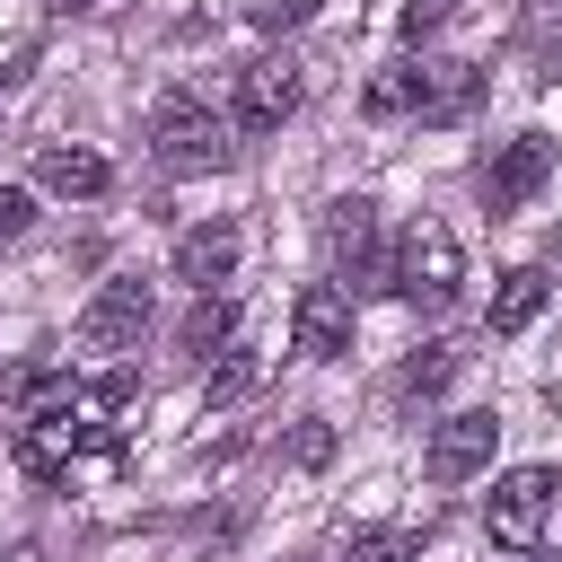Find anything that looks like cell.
<instances>
[{"instance_id": "cell-5", "label": "cell", "mask_w": 562, "mask_h": 562, "mask_svg": "<svg viewBox=\"0 0 562 562\" xmlns=\"http://www.w3.org/2000/svg\"><path fill=\"white\" fill-rule=\"evenodd\" d=\"M492 448H501V413H492V404L439 413L430 439H422V474H430V483H474V474H492Z\"/></svg>"}, {"instance_id": "cell-6", "label": "cell", "mask_w": 562, "mask_h": 562, "mask_svg": "<svg viewBox=\"0 0 562 562\" xmlns=\"http://www.w3.org/2000/svg\"><path fill=\"white\" fill-rule=\"evenodd\" d=\"M553 158H562V140H553V132H509V140L492 149V167H483V211H492V220H509L518 202H536V193H544V176H553Z\"/></svg>"}, {"instance_id": "cell-1", "label": "cell", "mask_w": 562, "mask_h": 562, "mask_svg": "<svg viewBox=\"0 0 562 562\" xmlns=\"http://www.w3.org/2000/svg\"><path fill=\"white\" fill-rule=\"evenodd\" d=\"M316 255H325V281H342V290H369V281L395 272V246H378V202H369V193L325 202V220H316Z\"/></svg>"}, {"instance_id": "cell-17", "label": "cell", "mask_w": 562, "mask_h": 562, "mask_svg": "<svg viewBox=\"0 0 562 562\" xmlns=\"http://www.w3.org/2000/svg\"><path fill=\"white\" fill-rule=\"evenodd\" d=\"M413 97H422V61H386V70L360 88V114H369V123H404Z\"/></svg>"}, {"instance_id": "cell-25", "label": "cell", "mask_w": 562, "mask_h": 562, "mask_svg": "<svg viewBox=\"0 0 562 562\" xmlns=\"http://www.w3.org/2000/svg\"><path fill=\"white\" fill-rule=\"evenodd\" d=\"M44 9H53V18H88L97 0H44Z\"/></svg>"}, {"instance_id": "cell-21", "label": "cell", "mask_w": 562, "mask_h": 562, "mask_svg": "<svg viewBox=\"0 0 562 562\" xmlns=\"http://www.w3.org/2000/svg\"><path fill=\"white\" fill-rule=\"evenodd\" d=\"M88 395H97V404H105V413H123V404H132V395H140V369H132V360H114V369H105V378H88Z\"/></svg>"}, {"instance_id": "cell-18", "label": "cell", "mask_w": 562, "mask_h": 562, "mask_svg": "<svg viewBox=\"0 0 562 562\" xmlns=\"http://www.w3.org/2000/svg\"><path fill=\"white\" fill-rule=\"evenodd\" d=\"M255 386H263V360H255V351H237V342H228V351H220V360H211V404H246V395H255Z\"/></svg>"}, {"instance_id": "cell-13", "label": "cell", "mask_w": 562, "mask_h": 562, "mask_svg": "<svg viewBox=\"0 0 562 562\" xmlns=\"http://www.w3.org/2000/svg\"><path fill=\"white\" fill-rule=\"evenodd\" d=\"M35 184L61 193V202H97V193L114 184V167H105L97 149H79V140H44V149H35Z\"/></svg>"}, {"instance_id": "cell-8", "label": "cell", "mask_w": 562, "mask_h": 562, "mask_svg": "<svg viewBox=\"0 0 562 562\" xmlns=\"http://www.w3.org/2000/svg\"><path fill=\"white\" fill-rule=\"evenodd\" d=\"M299 97H307V79H299L290 53L246 61V70H237V132H281V123L299 114Z\"/></svg>"}, {"instance_id": "cell-3", "label": "cell", "mask_w": 562, "mask_h": 562, "mask_svg": "<svg viewBox=\"0 0 562 562\" xmlns=\"http://www.w3.org/2000/svg\"><path fill=\"white\" fill-rule=\"evenodd\" d=\"M149 149H158V167L202 176V167H228V123H220L193 88H167V97L149 105Z\"/></svg>"}, {"instance_id": "cell-22", "label": "cell", "mask_w": 562, "mask_h": 562, "mask_svg": "<svg viewBox=\"0 0 562 562\" xmlns=\"http://www.w3.org/2000/svg\"><path fill=\"white\" fill-rule=\"evenodd\" d=\"M246 18H255L263 35H281V26H307V18H316V0H246Z\"/></svg>"}, {"instance_id": "cell-7", "label": "cell", "mask_w": 562, "mask_h": 562, "mask_svg": "<svg viewBox=\"0 0 562 562\" xmlns=\"http://www.w3.org/2000/svg\"><path fill=\"white\" fill-rule=\"evenodd\" d=\"M149 316H158L149 281H140V272H114V281H105V290L79 307V351H140Z\"/></svg>"}, {"instance_id": "cell-24", "label": "cell", "mask_w": 562, "mask_h": 562, "mask_svg": "<svg viewBox=\"0 0 562 562\" xmlns=\"http://www.w3.org/2000/svg\"><path fill=\"white\" fill-rule=\"evenodd\" d=\"M26 228H35V202L18 184H0V237H26Z\"/></svg>"}, {"instance_id": "cell-11", "label": "cell", "mask_w": 562, "mask_h": 562, "mask_svg": "<svg viewBox=\"0 0 562 562\" xmlns=\"http://www.w3.org/2000/svg\"><path fill=\"white\" fill-rule=\"evenodd\" d=\"M237 246H246V237H237V220H202V228H184V237H176V255H167V263H176V281H184V290H220V281L237 272Z\"/></svg>"}, {"instance_id": "cell-12", "label": "cell", "mask_w": 562, "mask_h": 562, "mask_svg": "<svg viewBox=\"0 0 562 562\" xmlns=\"http://www.w3.org/2000/svg\"><path fill=\"white\" fill-rule=\"evenodd\" d=\"M474 97H483V70H474V61H457V53H422V97H413V123H457Z\"/></svg>"}, {"instance_id": "cell-10", "label": "cell", "mask_w": 562, "mask_h": 562, "mask_svg": "<svg viewBox=\"0 0 562 562\" xmlns=\"http://www.w3.org/2000/svg\"><path fill=\"white\" fill-rule=\"evenodd\" d=\"M79 448H114V430H88V422H70V413H26V422H18V465H26L35 483L70 474Z\"/></svg>"}, {"instance_id": "cell-20", "label": "cell", "mask_w": 562, "mask_h": 562, "mask_svg": "<svg viewBox=\"0 0 562 562\" xmlns=\"http://www.w3.org/2000/svg\"><path fill=\"white\" fill-rule=\"evenodd\" d=\"M404 553H413V527H360L342 544V562H404Z\"/></svg>"}, {"instance_id": "cell-14", "label": "cell", "mask_w": 562, "mask_h": 562, "mask_svg": "<svg viewBox=\"0 0 562 562\" xmlns=\"http://www.w3.org/2000/svg\"><path fill=\"white\" fill-rule=\"evenodd\" d=\"M544 299H553L544 263H518V272H501V281H492V307H483V325H492V334H527V325L544 316Z\"/></svg>"}, {"instance_id": "cell-15", "label": "cell", "mask_w": 562, "mask_h": 562, "mask_svg": "<svg viewBox=\"0 0 562 562\" xmlns=\"http://www.w3.org/2000/svg\"><path fill=\"white\" fill-rule=\"evenodd\" d=\"M228 342H237L228 290H193V307H184V325H176V351H184V360H220Z\"/></svg>"}, {"instance_id": "cell-9", "label": "cell", "mask_w": 562, "mask_h": 562, "mask_svg": "<svg viewBox=\"0 0 562 562\" xmlns=\"http://www.w3.org/2000/svg\"><path fill=\"white\" fill-rule=\"evenodd\" d=\"M290 342H299V360H342L351 351V290L342 281H307L290 299Z\"/></svg>"}, {"instance_id": "cell-2", "label": "cell", "mask_w": 562, "mask_h": 562, "mask_svg": "<svg viewBox=\"0 0 562 562\" xmlns=\"http://www.w3.org/2000/svg\"><path fill=\"white\" fill-rule=\"evenodd\" d=\"M386 290H395V299H413L422 316L457 307V290H465V255H457L448 220H413V228L395 237V272H386Z\"/></svg>"}, {"instance_id": "cell-26", "label": "cell", "mask_w": 562, "mask_h": 562, "mask_svg": "<svg viewBox=\"0 0 562 562\" xmlns=\"http://www.w3.org/2000/svg\"><path fill=\"white\" fill-rule=\"evenodd\" d=\"M553 263H562V228H553Z\"/></svg>"}, {"instance_id": "cell-16", "label": "cell", "mask_w": 562, "mask_h": 562, "mask_svg": "<svg viewBox=\"0 0 562 562\" xmlns=\"http://www.w3.org/2000/svg\"><path fill=\"white\" fill-rule=\"evenodd\" d=\"M457 369H465V351H457V342H422V351L395 369V404H430Z\"/></svg>"}, {"instance_id": "cell-19", "label": "cell", "mask_w": 562, "mask_h": 562, "mask_svg": "<svg viewBox=\"0 0 562 562\" xmlns=\"http://www.w3.org/2000/svg\"><path fill=\"white\" fill-rule=\"evenodd\" d=\"M281 457H290L299 474H316V465H334V422H299V430L281 439Z\"/></svg>"}, {"instance_id": "cell-23", "label": "cell", "mask_w": 562, "mask_h": 562, "mask_svg": "<svg viewBox=\"0 0 562 562\" xmlns=\"http://www.w3.org/2000/svg\"><path fill=\"white\" fill-rule=\"evenodd\" d=\"M439 18H448V0H404V44H422V35H439Z\"/></svg>"}, {"instance_id": "cell-27", "label": "cell", "mask_w": 562, "mask_h": 562, "mask_svg": "<svg viewBox=\"0 0 562 562\" xmlns=\"http://www.w3.org/2000/svg\"><path fill=\"white\" fill-rule=\"evenodd\" d=\"M544 562H562V553H544Z\"/></svg>"}, {"instance_id": "cell-4", "label": "cell", "mask_w": 562, "mask_h": 562, "mask_svg": "<svg viewBox=\"0 0 562 562\" xmlns=\"http://www.w3.org/2000/svg\"><path fill=\"white\" fill-rule=\"evenodd\" d=\"M553 492H562L553 465H509V474H492V492H483V536L509 544V553H527V544L544 536V518H553Z\"/></svg>"}]
</instances>
